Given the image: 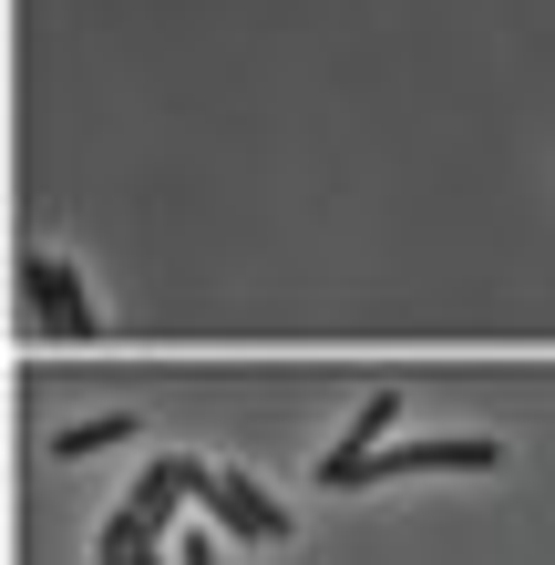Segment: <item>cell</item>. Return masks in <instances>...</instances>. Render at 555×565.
Here are the masks:
<instances>
[{
  "label": "cell",
  "mask_w": 555,
  "mask_h": 565,
  "mask_svg": "<svg viewBox=\"0 0 555 565\" xmlns=\"http://www.w3.org/2000/svg\"><path fill=\"white\" fill-rule=\"evenodd\" d=\"M124 431H135L124 412H104V422H73V431H62V462H73V452H104V443H124Z\"/></svg>",
  "instance_id": "cell-6"
},
{
  "label": "cell",
  "mask_w": 555,
  "mask_h": 565,
  "mask_svg": "<svg viewBox=\"0 0 555 565\" xmlns=\"http://www.w3.org/2000/svg\"><path fill=\"white\" fill-rule=\"evenodd\" d=\"M175 473H166V462H154V473L135 483V493H124V504H114V524H104V535H93V555H104V565H124V555H154V545H166V524H175Z\"/></svg>",
  "instance_id": "cell-2"
},
{
  "label": "cell",
  "mask_w": 555,
  "mask_h": 565,
  "mask_svg": "<svg viewBox=\"0 0 555 565\" xmlns=\"http://www.w3.org/2000/svg\"><path fill=\"white\" fill-rule=\"evenodd\" d=\"M391 422H402V391H371V412L350 422V431H340V443L319 452V462H350V452H381V431H391Z\"/></svg>",
  "instance_id": "cell-5"
},
{
  "label": "cell",
  "mask_w": 555,
  "mask_h": 565,
  "mask_svg": "<svg viewBox=\"0 0 555 565\" xmlns=\"http://www.w3.org/2000/svg\"><path fill=\"white\" fill-rule=\"evenodd\" d=\"M402 473H494V443L483 431H442V443H391V452H350V462H319L330 493H361V483H402Z\"/></svg>",
  "instance_id": "cell-1"
},
{
  "label": "cell",
  "mask_w": 555,
  "mask_h": 565,
  "mask_svg": "<svg viewBox=\"0 0 555 565\" xmlns=\"http://www.w3.org/2000/svg\"><path fill=\"white\" fill-rule=\"evenodd\" d=\"M195 504H206V514H216L237 545H288V535H299V524H288V514L268 504V493L247 483V473H216V462H206V483H195Z\"/></svg>",
  "instance_id": "cell-4"
},
{
  "label": "cell",
  "mask_w": 555,
  "mask_h": 565,
  "mask_svg": "<svg viewBox=\"0 0 555 565\" xmlns=\"http://www.w3.org/2000/svg\"><path fill=\"white\" fill-rule=\"evenodd\" d=\"M21 298H31V319H42L52 340H104V319H93L73 257H21Z\"/></svg>",
  "instance_id": "cell-3"
}]
</instances>
